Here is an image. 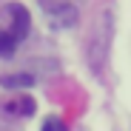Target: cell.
I'll return each mask as SVG.
<instances>
[{"label":"cell","instance_id":"obj_1","mask_svg":"<svg viewBox=\"0 0 131 131\" xmlns=\"http://www.w3.org/2000/svg\"><path fill=\"white\" fill-rule=\"evenodd\" d=\"M9 20H12V26H9V31L17 37V43L20 40H23L26 34H29V12L23 9V6H20V3H12L9 9Z\"/></svg>","mask_w":131,"mask_h":131},{"label":"cell","instance_id":"obj_2","mask_svg":"<svg viewBox=\"0 0 131 131\" xmlns=\"http://www.w3.org/2000/svg\"><path fill=\"white\" fill-rule=\"evenodd\" d=\"M17 49V37L9 29H0V57H12Z\"/></svg>","mask_w":131,"mask_h":131},{"label":"cell","instance_id":"obj_3","mask_svg":"<svg viewBox=\"0 0 131 131\" xmlns=\"http://www.w3.org/2000/svg\"><path fill=\"white\" fill-rule=\"evenodd\" d=\"M6 108H9V111H14V114H23V117H31L37 105H34V100H31V97H20L17 103H12V105H6Z\"/></svg>","mask_w":131,"mask_h":131},{"label":"cell","instance_id":"obj_4","mask_svg":"<svg viewBox=\"0 0 131 131\" xmlns=\"http://www.w3.org/2000/svg\"><path fill=\"white\" fill-rule=\"evenodd\" d=\"M34 80L29 74H6L0 77V85H6V89H23V85H31Z\"/></svg>","mask_w":131,"mask_h":131},{"label":"cell","instance_id":"obj_5","mask_svg":"<svg viewBox=\"0 0 131 131\" xmlns=\"http://www.w3.org/2000/svg\"><path fill=\"white\" fill-rule=\"evenodd\" d=\"M43 131H69L66 128V123L60 117H46V123H43Z\"/></svg>","mask_w":131,"mask_h":131}]
</instances>
